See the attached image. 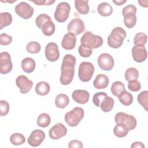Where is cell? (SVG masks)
Instances as JSON below:
<instances>
[{
	"label": "cell",
	"mask_w": 148,
	"mask_h": 148,
	"mask_svg": "<svg viewBox=\"0 0 148 148\" xmlns=\"http://www.w3.org/2000/svg\"><path fill=\"white\" fill-rule=\"evenodd\" d=\"M76 57L71 54H66L63 59L61 66V76L60 81L62 85L69 84L73 78Z\"/></svg>",
	"instance_id": "1"
},
{
	"label": "cell",
	"mask_w": 148,
	"mask_h": 148,
	"mask_svg": "<svg viewBox=\"0 0 148 148\" xmlns=\"http://www.w3.org/2000/svg\"><path fill=\"white\" fill-rule=\"evenodd\" d=\"M125 37V31L120 27H116L108 37V45L112 48L118 49L122 46Z\"/></svg>",
	"instance_id": "2"
},
{
	"label": "cell",
	"mask_w": 148,
	"mask_h": 148,
	"mask_svg": "<svg viewBox=\"0 0 148 148\" xmlns=\"http://www.w3.org/2000/svg\"><path fill=\"white\" fill-rule=\"evenodd\" d=\"M136 12V6L132 4L128 5L123 8L122 14L124 16V24L128 28H132L135 25L137 20Z\"/></svg>",
	"instance_id": "3"
},
{
	"label": "cell",
	"mask_w": 148,
	"mask_h": 148,
	"mask_svg": "<svg viewBox=\"0 0 148 148\" xmlns=\"http://www.w3.org/2000/svg\"><path fill=\"white\" fill-rule=\"evenodd\" d=\"M84 115V112L83 108L80 107H75L65 114L64 119L69 126L76 127L82 120Z\"/></svg>",
	"instance_id": "4"
},
{
	"label": "cell",
	"mask_w": 148,
	"mask_h": 148,
	"mask_svg": "<svg viewBox=\"0 0 148 148\" xmlns=\"http://www.w3.org/2000/svg\"><path fill=\"white\" fill-rule=\"evenodd\" d=\"M81 44H84L91 49L100 47L103 42V39L99 35H95L90 31L85 32L81 38Z\"/></svg>",
	"instance_id": "5"
},
{
	"label": "cell",
	"mask_w": 148,
	"mask_h": 148,
	"mask_svg": "<svg viewBox=\"0 0 148 148\" xmlns=\"http://www.w3.org/2000/svg\"><path fill=\"white\" fill-rule=\"evenodd\" d=\"M94 66L90 62H82L80 63L78 69L79 79L83 82H89L94 72Z\"/></svg>",
	"instance_id": "6"
},
{
	"label": "cell",
	"mask_w": 148,
	"mask_h": 148,
	"mask_svg": "<svg viewBox=\"0 0 148 148\" xmlns=\"http://www.w3.org/2000/svg\"><path fill=\"white\" fill-rule=\"evenodd\" d=\"M71 10L70 5L66 2L59 3L54 12V18L58 23H64L68 18Z\"/></svg>",
	"instance_id": "7"
},
{
	"label": "cell",
	"mask_w": 148,
	"mask_h": 148,
	"mask_svg": "<svg viewBox=\"0 0 148 148\" xmlns=\"http://www.w3.org/2000/svg\"><path fill=\"white\" fill-rule=\"evenodd\" d=\"M114 120L117 124L125 125L130 131L135 128L137 124L136 120L133 116L124 112H118L115 116Z\"/></svg>",
	"instance_id": "8"
},
{
	"label": "cell",
	"mask_w": 148,
	"mask_h": 148,
	"mask_svg": "<svg viewBox=\"0 0 148 148\" xmlns=\"http://www.w3.org/2000/svg\"><path fill=\"white\" fill-rule=\"evenodd\" d=\"M16 13L24 19L30 18L34 13V8L26 2H21L17 4L14 8Z\"/></svg>",
	"instance_id": "9"
},
{
	"label": "cell",
	"mask_w": 148,
	"mask_h": 148,
	"mask_svg": "<svg viewBox=\"0 0 148 148\" xmlns=\"http://www.w3.org/2000/svg\"><path fill=\"white\" fill-rule=\"evenodd\" d=\"M97 62L99 68L106 71L112 70L114 65V61L113 57L109 54L105 53L99 56Z\"/></svg>",
	"instance_id": "10"
},
{
	"label": "cell",
	"mask_w": 148,
	"mask_h": 148,
	"mask_svg": "<svg viewBox=\"0 0 148 148\" xmlns=\"http://www.w3.org/2000/svg\"><path fill=\"white\" fill-rule=\"evenodd\" d=\"M13 68V64L11 61V57L9 53L6 51L0 54V73L2 75H6L9 73Z\"/></svg>",
	"instance_id": "11"
},
{
	"label": "cell",
	"mask_w": 148,
	"mask_h": 148,
	"mask_svg": "<svg viewBox=\"0 0 148 148\" xmlns=\"http://www.w3.org/2000/svg\"><path fill=\"white\" fill-rule=\"evenodd\" d=\"M67 30L68 32L78 35L84 31V23L81 18H74L68 24Z\"/></svg>",
	"instance_id": "12"
},
{
	"label": "cell",
	"mask_w": 148,
	"mask_h": 148,
	"mask_svg": "<svg viewBox=\"0 0 148 148\" xmlns=\"http://www.w3.org/2000/svg\"><path fill=\"white\" fill-rule=\"evenodd\" d=\"M45 57L50 62H55L59 58L60 52L58 45L54 42L49 43L45 47Z\"/></svg>",
	"instance_id": "13"
},
{
	"label": "cell",
	"mask_w": 148,
	"mask_h": 148,
	"mask_svg": "<svg viewBox=\"0 0 148 148\" xmlns=\"http://www.w3.org/2000/svg\"><path fill=\"white\" fill-rule=\"evenodd\" d=\"M67 133V128L62 123H58L53 126L49 131V137L54 140L59 139Z\"/></svg>",
	"instance_id": "14"
},
{
	"label": "cell",
	"mask_w": 148,
	"mask_h": 148,
	"mask_svg": "<svg viewBox=\"0 0 148 148\" xmlns=\"http://www.w3.org/2000/svg\"><path fill=\"white\" fill-rule=\"evenodd\" d=\"M16 83L21 94H26L29 92L33 86L32 81L25 75L18 76L16 79Z\"/></svg>",
	"instance_id": "15"
},
{
	"label": "cell",
	"mask_w": 148,
	"mask_h": 148,
	"mask_svg": "<svg viewBox=\"0 0 148 148\" xmlns=\"http://www.w3.org/2000/svg\"><path fill=\"white\" fill-rule=\"evenodd\" d=\"M45 134L40 130H35L28 138V143L32 147L39 146L45 140Z\"/></svg>",
	"instance_id": "16"
},
{
	"label": "cell",
	"mask_w": 148,
	"mask_h": 148,
	"mask_svg": "<svg viewBox=\"0 0 148 148\" xmlns=\"http://www.w3.org/2000/svg\"><path fill=\"white\" fill-rule=\"evenodd\" d=\"M132 56L134 60L136 62H142L147 57V53L145 46L135 45L132 48Z\"/></svg>",
	"instance_id": "17"
},
{
	"label": "cell",
	"mask_w": 148,
	"mask_h": 148,
	"mask_svg": "<svg viewBox=\"0 0 148 148\" xmlns=\"http://www.w3.org/2000/svg\"><path fill=\"white\" fill-rule=\"evenodd\" d=\"M76 43V35L72 33L68 32L64 36L62 42V47L66 50H69L73 49Z\"/></svg>",
	"instance_id": "18"
},
{
	"label": "cell",
	"mask_w": 148,
	"mask_h": 148,
	"mask_svg": "<svg viewBox=\"0 0 148 148\" xmlns=\"http://www.w3.org/2000/svg\"><path fill=\"white\" fill-rule=\"evenodd\" d=\"M72 97L76 102L80 104H85L89 100L90 94L85 90H76L72 92Z\"/></svg>",
	"instance_id": "19"
},
{
	"label": "cell",
	"mask_w": 148,
	"mask_h": 148,
	"mask_svg": "<svg viewBox=\"0 0 148 148\" xmlns=\"http://www.w3.org/2000/svg\"><path fill=\"white\" fill-rule=\"evenodd\" d=\"M109 77L104 74H98L93 82V85L97 89H104L109 84Z\"/></svg>",
	"instance_id": "20"
},
{
	"label": "cell",
	"mask_w": 148,
	"mask_h": 148,
	"mask_svg": "<svg viewBox=\"0 0 148 148\" xmlns=\"http://www.w3.org/2000/svg\"><path fill=\"white\" fill-rule=\"evenodd\" d=\"M21 68L25 73H30L32 72L36 66L35 60L31 57H26L21 61Z\"/></svg>",
	"instance_id": "21"
},
{
	"label": "cell",
	"mask_w": 148,
	"mask_h": 148,
	"mask_svg": "<svg viewBox=\"0 0 148 148\" xmlns=\"http://www.w3.org/2000/svg\"><path fill=\"white\" fill-rule=\"evenodd\" d=\"M114 104V99L109 96H106L102 100L99 104V107L103 112H109L113 108Z\"/></svg>",
	"instance_id": "22"
},
{
	"label": "cell",
	"mask_w": 148,
	"mask_h": 148,
	"mask_svg": "<svg viewBox=\"0 0 148 148\" xmlns=\"http://www.w3.org/2000/svg\"><path fill=\"white\" fill-rule=\"evenodd\" d=\"M97 12L102 16H109L113 13V8L109 3L102 2L98 5Z\"/></svg>",
	"instance_id": "23"
},
{
	"label": "cell",
	"mask_w": 148,
	"mask_h": 148,
	"mask_svg": "<svg viewBox=\"0 0 148 148\" xmlns=\"http://www.w3.org/2000/svg\"><path fill=\"white\" fill-rule=\"evenodd\" d=\"M75 6L77 12L81 14L86 15L89 12V5L87 1H75Z\"/></svg>",
	"instance_id": "24"
},
{
	"label": "cell",
	"mask_w": 148,
	"mask_h": 148,
	"mask_svg": "<svg viewBox=\"0 0 148 148\" xmlns=\"http://www.w3.org/2000/svg\"><path fill=\"white\" fill-rule=\"evenodd\" d=\"M50 90L49 84L44 81H42L37 83L35 87V92L39 95L44 96L49 94Z\"/></svg>",
	"instance_id": "25"
},
{
	"label": "cell",
	"mask_w": 148,
	"mask_h": 148,
	"mask_svg": "<svg viewBox=\"0 0 148 148\" xmlns=\"http://www.w3.org/2000/svg\"><path fill=\"white\" fill-rule=\"evenodd\" d=\"M119 101L125 106H129L132 104L133 102L132 95L124 90L117 97Z\"/></svg>",
	"instance_id": "26"
},
{
	"label": "cell",
	"mask_w": 148,
	"mask_h": 148,
	"mask_svg": "<svg viewBox=\"0 0 148 148\" xmlns=\"http://www.w3.org/2000/svg\"><path fill=\"white\" fill-rule=\"evenodd\" d=\"M69 103V97L65 94H59L55 99V105L58 108L64 109Z\"/></svg>",
	"instance_id": "27"
},
{
	"label": "cell",
	"mask_w": 148,
	"mask_h": 148,
	"mask_svg": "<svg viewBox=\"0 0 148 148\" xmlns=\"http://www.w3.org/2000/svg\"><path fill=\"white\" fill-rule=\"evenodd\" d=\"M12 16L9 12H2L0 13V29L11 24Z\"/></svg>",
	"instance_id": "28"
},
{
	"label": "cell",
	"mask_w": 148,
	"mask_h": 148,
	"mask_svg": "<svg viewBox=\"0 0 148 148\" xmlns=\"http://www.w3.org/2000/svg\"><path fill=\"white\" fill-rule=\"evenodd\" d=\"M51 122V119L50 116L46 113H43L39 115L37 119V125L42 128L47 127L49 125Z\"/></svg>",
	"instance_id": "29"
},
{
	"label": "cell",
	"mask_w": 148,
	"mask_h": 148,
	"mask_svg": "<svg viewBox=\"0 0 148 148\" xmlns=\"http://www.w3.org/2000/svg\"><path fill=\"white\" fill-rule=\"evenodd\" d=\"M55 25L51 20L46 21L42 26V30L43 34L46 36H51L55 32Z\"/></svg>",
	"instance_id": "30"
},
{
	"label": "cell",
	"mask_w": 148,
	"mask_h": 148,
	"mask_svg": "<svg viewBox=\"0 0 148 148\" xmlns=\"http://www.w3.org/2000/svg\"><path fill=\"white\" fill-rule=\"evenodd\" d=\"M129 130L127 127L121 124H117L114 127L113 133L114 135L118 138H123L128 134Z\"/></svg>",
	"instance_id": "31"
},
{
	"label": "cell",
	"mask_w": 148,
	"mask_h": 148,
	"mask_svg": "<svg viewBox=\"0 0 148 148\" xmlns=\"http://www.w3.org/2000/svg\"><path fill=\"white\" fill-rule=\"evenodd\" d=\"M139 77V72L135 68H129L125 72V78L127 81L131 82L137 80Z\"/></svg>",
	"instance_id": "32"
},
{
	"label": "cell",
	"mask_w": 148,
	"mask_h": 148,
	"mask_svg": "<svg viewBox=\"0 0 148 148\" xmlns=\"http://www.w3.org/2000/svg\"><path fill=\"white\" fill-rule=\"evenodd\" d=\"M125 89L124 83L120 81H116L113 83L111 86V92L113 95L118 97L119 95Z\"/></svg>",
	"instance_id": "33"
},
{
	"label": "cell",
	"mask_w": 148,
	"mask_h": 148,
	"mask_svg": "<svg viewBox=\"0 0 148 148\" xmlns=\"http://www.w3.org/2000/svg\"><path fill=\"white\" fill-rule=\"evenodd\" d=\"M138 102L143 107L146 112L148 109V91L145 90L140 92L137 97Z\"/></svg>",
	"instance_id": "34"
},
{
	"label": "cell",
	"mask_w": 148,
	"mask_h": 148,
	"mask_svg": "<svg viewBox=\"0 0 148 148\" xmlns=\"http://www.w3.org/2000/svg\"><path fill=\"white\" fill-rule=\"evenodd\" d=\"M10 141L11 143L14 145L18 146L23 145L25 142V136L20 133H14L10 137Z\"/></svg>",
	"instance_id": "35"
},
{
	"label": "cell",
	"mask_w": 148,
	"mask_h": 148,
	"mask_svg": "<svg viewBox=\"0 0 148 148\" xmlns=\"http://www.w3.org/2000/svg\"><path fill=\"white\" fill-rule=\"evenodd\" d=\"M40 45L35 41L29 42L26 46L27 51L31 54H36L40 51Z\"/></svg>",
	"instance_id": "36"
},
{
	"label": "cell",
	"mask_w": 148,
	"mask_h": 148,
	"mask_svg": "<svg viewBox=\"0 0 148 148\" xmlns=\"http://www.w3.org/2000/svg\"><path fill=\"white\" fill-rule=\"evenodd\" d=\"M147 36L146 34L143 32H138L135 35L134 38V44L135 45L145 46L147 42Z\"/></svg>",
	"instance_id": "37"
},
{
	"label": "cell",
	"mask_w": 148,
	"mask_h": 148,
	"mask_svg": "<svg viewBox=\"0 0 148 148\" xmlns=\"http://www.w3.org/2000/svg\"><path fill=\"white\" fill-rule=\"evenodd\" d=\"M78 52L82 57H89L92 54V49L84 44H81L78 48Z\"/></svg>",
	"instance_id": "38"
},
{
	"label": "cell",
	"mask_w": 148,
	"mask_h": 148,
	"mask_svg": "<svg viewBox=\"0 0 148 148\" xmlns=\"http://www.w3.org/2000/svg\"><path fill=\"white\" fill-rule=\"evenodd\" d=\"M51 20L50 17L45 13L40 14L39 16H38L35 19V23L36 26L39 28L42 29V27L43 25L47 21Z\"/></svg>",
	"instance_id": "39"
},
{
	"label": "cell",
	"mask_w": 148,
	"mask_h": 148,
	"mask_svg": "<svg viewBox=\"0 0 148 148\" xmlns=\"http://www.w3.org/2000/svg\"><path fill=\"white\" fill-rule=\"evenodd\" d=\"M107 95H108L107 94H106L104 92H98L95 93L94 95L93 98H92V102L97 107H99V104L101 102L104 98V97H105Z\"/></svg>",
	"instance_id": "40"
},
{
	"label": "cell",
	"mask_w": 148,
	"mask_h": 148,
	"mask_svg": "<svg viewBox=\"0 0 148 148\" xmlns=\"http://www.w3.org/2000/svg\"><path fill=\"white\" fill-rule=\"evenodd\" d=\"M9 111V104L4 100L0 101V115L1 116H6Z\"/></svg>",
	"instance_id": "41"
},
{
	"label": "cell",
	"mask_w": 148,
	"mask_h": 148,
	"mask_svg": "<svg viewBox=\"0 0 148 148\" xmlns=\"http://www.w3.org/2000/svg\"><path fill=\"white\" fill-rule=\"evenodd\" d=\"M12 42V37L6 33H2L0 35V44L3 46H8Z\"/></svg>",
	"instance_id": "42"
},
{
	"label": "cell",
	"mask_w": 148,
	"mask_h": 148,
	"mask_svg": "<svg viewBox=\"0 0 148 148\" xmlns=\"http://www.w3.org/2000/svg\"><path fill=\"white\" fill-rule=\"evenodd\" d=\"M128 89L132 92H137L141 88V84L137 80L129 82L128 83Z\"/></svg>",
	"instance_id": "43"
},
{
	"label": "cell",
	"mask_w": 148,
	"mask_h": 148,
	"mask_svg": "<svg viewBox=\"0 0 148 148\" xmlns=\"http://www.w3.org/2000/svg\"><path fill=\"white\" fill-rule=\"evenodd\" d=\"M68 147L70 148H73V147H76V148H82L83 147V144L81 141L79 140H72L69 142L68 144Z\"/></svg>",
	"instance_id": "44"
},
{
	"label": "cell",
	"mask_w": 148,
	"mask_h": 148,
	"mask_svg": "<svg viewBox=\"0 0 148 148\" xmlns=\"http://www.w3.org/2000/svg\"><path fill=\"white\" fill-rule=\"evenodd\" d=\"M36 5H51L55 2V1H46V0H39V1H31Z\"/></svg>",
	"instance_id": "45"
},
{
	"label": "cell",
	"mask_w": 148,
	"mask_h": 148,
	"mask_svg": "<svg viewBox=\"0 0 148 148\" xmlns=\"http://www.w3.org/2000/svg\"><path fill=\"white\" fill-rule=\"evenodd\" d=\"M131 148H144L145 146L142 143V142H134L131 146Z\"/></svg>",
	"instance_id": "46"
},
{
	"label": "cell",
	"mask_w": 148,
	"mask_h": 148,
	"mask_svg": "<svg viewBox=\"0 0 148 148\" xmlns=\"http://www.w3.org/2000/svg\"><path fill=\"white\" fill-rule=\"evenodd\" d=\"M138 3L142 7L147 8L148 6V5H147L148 1H138Z\"/></svg>",
	"instance_id": "47"
},
{
	"label": "cell",
	"mask_w": 148,
	"mask_h": 148,
	"mask_svg": "<svg viewBox=\"0 0 148 148\" xmlns=\"http://www.w3.org/2000/svg\"><path fill=\"white\" fill-rule=\"evenodd\" d=\"M127 2V1H113V2L117 5V6H120V5H122L123 4H124V3H125Z\"/></svg>",
	"instance_id": "48"
}]
</instances>
